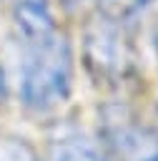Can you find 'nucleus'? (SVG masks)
I'll return each mask as SVG.
<instances>
[{
  "mask_svg": "<svg viewBox=\"0 0 158 161\" xmlns=\"http://www.w3.org/2000/svg\"><path fill=\"white\" fill-rule=\"evenodd\" d=\"M88 70L103 83H123L133 73V48L123 33V23L95 13L83 35Z\"/></svg>",
  "mask_w": 158,
  "mask_h": 161,
  "instance_id": "obj_2",
  "label": "nucleus"
},
{
  "mask_svg": "<svg viewBox=\"0 0 158 161\" xmlns=\"http://www.w3.org/2000/svg\"><path fill=\"white\" fill-rule=\"evenodd\" d=\"M153 40H155V53H158V23H155V30H153Z\"/></svg>",
  "mask_w": 158,
  "mask_h": 161,
  "instance_id": "obj_9",
  "label": "nucleus"
},
{
  "mask_svg": "<svg viewBox=\"0 0 158 161\" xmlns=\"http://www.w3.org/2000/svg\"><path fill=\"white\" fill-rule=\"evenodd\" d=\"M40 161H108V158L93 141L73 133V136L55 138Z\"/></svg>",
  "mask_w": 158,
  "mask_h": 161,
  "instance_id": "obj_5",
  "label": "nucleus"
},
{
  "mask_svg": "<svg viewBox=\"0 0 158 161\" xmlns=\"http://www.w3.org/2000/svg\"><path fill=\"white\" fill-rule=\"evenodd\" d=\"M5 101V80H3V68H0V106Z\"/></svg>",
  "mask_w": 158,
  "mask_h": 161,
  "instance_id": "obj_8",
  "label": "nucleus"
},
{
  "mask_svg": "<svg viewBox=\"0 0 158 161\" xmlns=\"http://www.w3.org/2000/svg\"><path fill=\"white\" fill-rule=\"evenodd\" d=\"M10 20L20 45L58 33L50 0H10Z\"/></svg>",
  "mask_w": 158,
  "mask_h": 161,
  "instance_id": "obj_4",
  "label": "nucleus"
},
{
  "mask_svg": "<svg viewBox=\"0 0 158 161\" xmlns=\"http://www.w3.org/2000/svg\"><path fill=\"white\" fill-rule=\"evenodd\" d=\"M93 3L100 15H108L120 23L130 18H140L153 8H158V0H93Z\"/></svg>",
  "mask_w": 158,
  "mask_h": 161,
  "instance_id": "obj_6",
  "label": "nucleus"
},
{
  "mask_svg": "<svg viewBox=\"0 0 158 161\" xmlns=\"http://www.w3.org/2000/svg\"><path fill=\"white\" fill-rule=\"evenodd\" d=\"M0 161H40L18 138H0Z\"/></svg>",
  "mask_w": 158,
  "mask_h": 161,
  "instance_id": "obj_7",
  "label": "nucleus"
},
{
  "mask_svg": "<svg viewBox=\"0 0 158 161\" xmlns=\"http://www.w3.org/2000/svg\"><path fill=\"white\" fill-rule=\"evenodd\" d=\"M105 138L118 161H158V136L128 118L110 121Z\"/></svg>",
  "mask_w": 158,
  "mask_h": 161,
  "instance_id": "obj_3",
  "label": "nucleus"
},
{
  "mask_svg": "<svg viewBox=\"0 0 158 161\" xmlns=\"http://www.w3.org/2000/svg\"><path fill=\"white\" fill-rule=\"evenodd\" d=\"M18 91L25 108L45 113L68 101L73 88V48L58 30L20 45Z\"/></svg>",
  "mask_w": 158,
  "mask_h": 161,
  "instance_id": "obj_1",
  "label": "nucleus"
}]
</instances>
